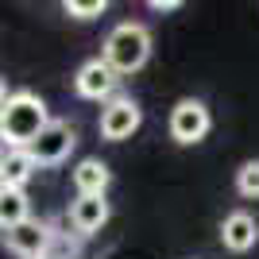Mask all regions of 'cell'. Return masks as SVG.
<instances>
[{"instance_id": "10", "label": "cell", "mask_w": 259, "mask_h": 259, "mask_svg": "<svg viewBox=\"0 0 259 259\" xmlns=\"http://www.w3.org/2000/svg\"><path fill=\"white\" fill-rule=\"evenodd\" d=\"M35 170H43L39 159H35L27 147H4V159H0V186H27L35 178Z\"/></svg>"}, {"instance_id": "2", "label": "cell", "mask_w": 259, "mask_h": 259, "mask_svg": "<svg viewBox=\"0 0 259 259\" xmlns=\"http://www.w3.org/2000/svg\"><path fill=\"white\" fill-rule=\"evenodd\" d=\"M101 58H105L120 77H132L140 74L147 58H151V31L143 27V23H116L112 31L105 35V43H101Z\"/></svg>"}, {"instance_id": "11", "label": "cell", "mask_w": 259, "mask_h": 259, "mask_svg": "<svg viewBox=\"0 0 259 259\" xmlns=\"http://www.w3.org/2000/svg\"><path fill=\"white\" fill-rule=\"evenodd\" d=\"M108 186H112V170H108V162L81 159L74 166V190H77V194H105Z\"/></svg>"}, {"instance_id": "13", "label": "cell", "mask_w": 259, "mask_h": 259, "mask_svg": "<svg viewBox=\"0 0 259 259\" xmlns=\"http://www.w3.org/2000/svg\"><path fill=\"white\" fill-rule=\"evenodd\" d=\"M236 194L248 197V201H255V197H259V159H248L236 170Z\"/></svg>"}, {"instance_id": "1", "label": "cell", "mask_w": 259, "mask_h": 259, "mask_svg": "<svg viewBox=\"0 0 259 259\" xmlns=\"http://www.w3.org/2000/svg\"><path fill=\"white\" fill-rule=\"evenodd\" d=\"M51 124V112H47V101L31 89H16V93H4V105H0V140L4 147H31L43 128Z\"/></svg>"}, {"instance_id": "12", "label": "cell", "mask_w": 259, "mask_h": 259, "mask_svg": "<svg viewBox=\"0 0 259 259\" xmlns=\"http://www.w3.org/2000/svg\"><path fill=\"white\" fill-rule=\"evenodd\" d=\"M27 217H31L27 194H23L20 186H0V225L12 228V225H20V221H27Z\"/></svg>"}, {"instance_id": "5", "label": "cell", "mask_w": 259, "mask_h": 259, "mask_svg": "<svg viewBox=\"0 0 259 259\" xmlns=\"http://www.w3.org/2000/svg\"><path fill=\"white\" fill-rule=\"evenodd\" d=\"M4 244H8L12 255H20V259H47V251H51V244H54V232H51L47 221L27 217L20 225L4 228Z\"/></svg>"}, {"instance_id": "15", "label": "cell", "mask_w": 259, "mask_h": 259, "mask_svg": "<svg viewBox=\"0 0 259 259\" xmlns=\"http://www.w3.org/2000/svg\"><path fill=\"white\" fill-rule=\"evenodd\" d=\"M147 4H151L155 12H174V8H182L186 0H147Z\"/></svg>"}, {"instance_id": "9", "label": "cell", "mask_w": 259, "mask_h": 259, "mask_svg": "<svg viewBox=\"0 0 259 259\" xmlns=\"http://www.w3.org/2000/svg\"><path fill=\"white\" fill-rule=\"evenodd\" d=\"M221 244H225L228 251H236V255L251 251L259 244V221L251 213H244V209L228 213L225 221H221Z\"/></svg>"}, {"instance_id": "4", "label": "cell", "mask_w": 259, "mask_h": 259, "mask_svg": "<svg viewBox=\"0 0 259 259\" xmlns=\"http://www.w3.org/2000/svg\"><path fill=\"white\" fill-rule=\"evenodd\" d=\"M140 124H143V108H140L136 97H112L101 108V136H105L108 143L132 140V136L140 132Z\"/></svg>"}, {"instance_id": "6", "label": "cell", "mask_w": 259, "mask_h": 259, "mask_svg": "<svg viewBox=\"0 0 259 259\" xmlns=\"http://www.w3.org/2000/svg\"><path fill=\"white\" fill-rule=\"evenodd\" d=\"M116 81H120V74L105 58H89V62L77 66V74H74V93L85 101H112L116 97Z\"/></svg>"}, {"instance_id": "3", "label": "cell", "mask_w": 259, "mask_h": 259, "mask_svg": "<svg viewBox=\"0 0 259 259\" xmlns=\"http://www.w3.org/2000/svg\"><path fill=\"white\" fill-rule=\"evenodd\" d=\"M213 128V112H209L205 101L197 97H182L178 105L170 108V120H166V132H170L174 143H182V147H194L201 143Z\"/></svg>"}, {"instance_id": "14", "label": "cell", "mask_w": 259, "mask_h": 259, "mask_svg": "<svg viewBox=\"0 0 259 259\" xmlns=\"http://www.w3.org/2000/svg\"><path fill=\"white\" fill-rule=\"evenodd\" d=\"M62 8L74 16V20H97L101 12L108 8V0H62Z\"/></svg>"}, {"instance_id": "8", "label": "cell", "mask_w": 259, "mask_h": 259, "mask_svg": "<svg viewBox=\"0 0 259 259\" xmlns=\"http://www.w3.org/2000/svg\"><path fill=\"white\" fill-rule=\"evenodd\" d=\"M108 217H112V209H108L105 194H77L74 201H70V225H74L81 236L101 232V228L108 225Z\"/></svg>"}, {"instance_id": "7", "label": "cell", "mask_w": 259, "mask_h": 259, "mask_svg": "<svg viewBox=\"0 0 259 259\" xmlns=\"http://www.w3.org/2000/svg\"><path fill=\"white\" fill-rule=\"evenodd\" d=\"M74 147H77V132L70 128L66 120H51V124L43 128V136H39L27 151L39 159V166H62Z\"/></svg>"}]
</instances>
